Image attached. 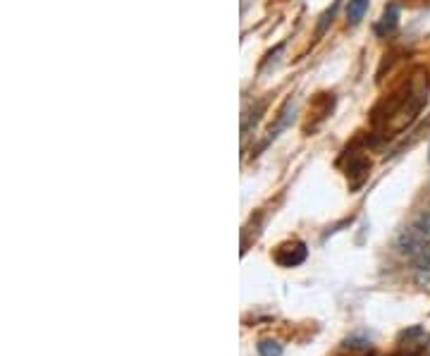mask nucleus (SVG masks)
<instances>
[{"label": "nucleus", "instance_id": "7", "mask_svg": "<svg viewBox=\"0 0 430 356\" xmlns=\"http://www.w3.org/2000/svg\"><path fill=\"white\" fill-rule=\"evenodd\" d=\"M370 170V163L366 158H354L352 163H349V168H347V177H354V175H361L363 180H366V172Z\"/></svg>", "mask_w": 430, "mask_h": 356}, {"label": "nucleus", "instance_id": "8", "mask_svg": "<svg viewBox=\"0 0 430 356\" xmlns=\"http://www.w3.org/2000/svg\"><path fill=\"white\" fill-rule=\"evenodd\" d=\"M258 354L261 356H282V344L273 342V339H263V342L258 344Z\"/></svg>", "mask_w": 430, "mask_h": 356}, {"label": "nucleus", "instance_id": "4", "mask_svg": "<svg viewBox=\"0 0 430 356\" xmlns=\"http://www.w3.org/2000/svg\"><path fill=\"white\" fill-rule=\"evenodd\" d=\"M413 273L421 280H430V244L418 256H413Z\"/></svg>", "mask_w": 430, "mask_h": 356}, {"label": "nucleus", "instance_id": "9", "mask_svg": "<svg viewBox=\"0 0 430 356\" xmlns=\"http://www.w3.org/2000/svg\"><path fill=\"white\" fill-rule=\"evenodd\" d=\"M428 160H430V149H428Z\"/></svg>", "mask_w": 430, "mask_h": 356}, {"label": "nucleus", "instance_id": "5", "mask_svg": "<svg viewBox=\"0 0 430 356\" xmlns=\"http://www.w3.org/2000/svg\"><path fill=\"white\" fill-rule=\"evenodd\" d=\"M366 12H368V0H349V5H347L349 24H359V22L366 17Z\"/></svg>", "mask_w": 430, "mask_h": 356}, {"label": "nucleus", "instance_id": "2", "mask_svg": "<svg viewBox=\"0 0 430 356\" xmlns=\"http://www.w3.org/2000/svg\"><path fill=\"white\" fill-rule=\"evenodd\" d=\"M306 256H309L306 244H301V241H292V244L280 246L277 253H275V261L284 268H294V266H299V263H304Z\"/></svg>", "mask_w": 430, "mask_h": 356}, {"label": "nucleus", "instance_id": "6", "mask_svg": "<svg viewBox=\"0 0 430 356\" xmlns=\"http://www.w3.org/2000/svg\"><path fill=\"white\" fill-rule=\"evenodd\" d=\"M411 228L416 230L426 241H430V210H423V213H418Z\"/></svg>", "mask_w": 430, "mask_h": 356}, {"label": "nucleus", "instance_id": "1", "mask_svg": "<svg viewBox=\"0 0 430 356\" xmlns=\"http://www.w3.org/2000/svg\"><path fill=\"white\" fill-rule=\"evenodd\" d=\"M428 244H430V241L423 239V237L418 235V232L413 230V228H406L399 237H397V251H399L402 256H409V258L418 256V253L426 249Z\"/></svg>", "mask_w": 430, "mask_h": 356}, {"label": "nucleus", "instance_id": "3", "mask_svg": "<svg viewBox=\"0 0 430 356\" xmlns=\"http://www.w3.org/2000/svg\"><path fill=\"white\" fill-rule=\"evenodd\" d=\"M397 26H399V8L392 3V5H387L383 17H380V22L375 24V34L390 36V34H395L397 31Z\"/></svg>", "mask_w": 430, "mask_h": 356}]
</instances>
